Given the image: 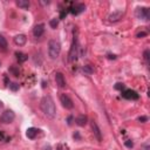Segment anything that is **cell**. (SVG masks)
Instances as JSON below:
<instances>
[{"instance_id":"cell-11","label":"cell","mask_w":150,"mask_h":150,"mask_svg":"<svg viewBox=\"0 0 150 150\" xmlns=\"http://www.w3.org/2000/svg\"><path fill=\"white\" fill-rule=\"evenodd\" d=\"M45 33V23H39L33 28V35L35 38H40Z\"/></svg>"},{"instance_id":"cell-35","label":"cell","mask_w":150,"mask_h":150,"mask_svg":"<svg viewBox=\"0 0 150 150\" xmlns=\"http://www.w3.org/2000/svg\"><path fill=\"white\" fill-rule=\"evenodd\" d=\"M4 107V103H2V101H0V109Z\"/></svg>"},{"instance_id":"cell-5","label":"cell","mask_w":150,"mask_h":150,"mask_svg":"<svg viewBox=\"0 0 150 150\" xmlns=\"http://www.w3.org/2000/svg\"><path fill=\"white\" fill-rule=\"evenodd\" d=\"M14 118H15L14 111L11 110V109H7V110H5V111L1 114V116H0V122H1L2 124H9V123H12V122L14 121Z\"/></svg>"},{"instance_id":"cell-17","label":"cell","mask_w":150,"mask_h":150,"mask_svg":"<svg viewBox=\"0 0 150 150\" xmlns=\"http://www.w3.org/2000/svg\"><path fill=\"white\" fill-rule=\"evenodd\" d=\"M7 47H8V45H7L6 38L0 34V50H1V52H6V50H7Z\"/></svg>"},{"instance_id":"cell-10","label":"cell","mask_w":150,"mask_h":150,"mask_svg":"<svg viewBox=\"0 0 150 150\" xmlns=\"http://www.w3.org/2000/svg\"><path fill=\"white\" fill-rule=\"evenodd\" d=\"M91 129H93V134H94L95 138L98 142H101L102 141V132H101V130H100V128L95 121H91Z\"/></svg>"},{"instance_id":"cell-12","label":"cell","mask_w":150,"mask_h":150,"mask_svg":"<svg viewBox=\"0 0 150 150\" xmlns=\"http://www.w3.org/2000/svg\"><path fill=\"white\" fill-rule=\"evenodd\" d=\"M26 42H27V36L25 34H18V35L14 36V43L16 46H20V47L25 46Z\"/></svg>"},{"instance_id":"cell-23","label":"cell","mask_w":150,"mask_h":150,"mask_svg":"<svg viewBox=\"0 0 150 150\" xmlns=\"http://www.w3.org/2000/svg\"><path fill=\"white\" fill-rule=\"evenodd\" d=\"M115 89H116V90H121V91H123V90L125 89V86H124L123 83H116V84H115Z\"/></svg>"},{"instance_id":"cell-22","label":"cell","mask_w":150,"mask_h":150,"mask_svg":"<svg viewBox=\"0 0 150 150\" xmlns=\"http://www.w3.org/2000/svg\"><path fill=\"white\" fill-rule=\"evenodd\" d=\"M8 87H9V89H11L12 91H18V90H19V84H18V83H15V82L9 83V84H8Z\"/></svg>"},{"instance_id":"cell-21","label":"cell","mask_w":150,"mask_h":150,"mask_svg":"<svg viewBox=\"0 0 150 150\" xmlns=\"http://www.w3.org/2000/svg\"><path fill=\"white\" fill-rule=\"evenodd\" d=\"M56 150H69V146L66 143H59L56 145Z\"/></svg>"},{"instance_id":"cell-1","label":"cell","mask_w":150,"mask_h":150,"mask_svg":"<svg viewBox=\"0 0 150 150\" xmlns=\"http://www.w3.org/2000/svg\"><path fill=\"white\" fill-rule=\"evenodd\" d=\"M40 109L42 110V112L46 116H48L50 118L55 117V115H56L55 103H54L53 98L49 95H46V96H43L41 98V101H40Z\"/></svg>"},{"instance_id":"cell-29","label":"cell","mask_w":150,"mask_h":150,"mask_svg":"<svg viewBox=\"0 0 150 150\" xmlns=\"http://www.w3.org/2000/svg\"><path fill=\"white\" fill-rule=\"evenodd\" d=\"M139 122H142V123H144V122H146L148 121V117L146 116H139L138 118H137Z\"/></svg>"},{"instance_id":"cell-26","label":"cell","mask_w":150,"mask_h":150,"mask_svg":"<svg viewBox=\"0 0 150 150\" xmlns=\"http://www.w3.org/2000/svg\"><path fill=\"white\" fill-rule=\"evenodd\" d=\"M124 145H125L127 148H130V149H131V148L134 146V143H132V141L128 139V141H125V142H124Z\"/></svg>"},{"instance_id":"cell-32","label":"cell","mask_w":150,"mask_h":150,"mask_svg":"<svg viewBox=\"0 0 150 150\" xmlns=\"http://www.w3.org/2000/svg\"><path fill=\"white\" fill-rule=\"evenodd\" d=\"M4 139H5V135L0 131V141H4Z\"/></svg>"},{"instance_id":"cell-18","label":"cell","mask_w":150,"mask_h":150,"mask_svg":"<svg viewBox=\"0 0 150 150\" xmlns=\"http://www.w3.org/2000/svg\"><path fill=\"white\" fill-rule=\"evenodd\" d=\"M16 6H19L22 9H28L29 6H30V4H29L28 0H18L16 1Z\"/></svg>"},{"instance_id":"cell-30","label":"cell","mask_w":150,"mask_h":150,"mask_svg":"<svg viewBox=\"0 0 150 150\" xmlns=\"http://www.w3.org/2000/svg\"><path fill=\"white\" fill-rule=\"evenodd\" d=\"M146 35H148V33H146V32H139L136 36H137V38H143V36H146Z\"/></svg>"},{"instance_id":"cell-2","label":"cell","mask_w":150,"mask_h":150,"mask_svg":"<svg viewBox=\"0 0 150 150\" xmlns=\"http://www.w3.org/2000/svg\"><path fill=\"white\" fill-rule=\"evenodd\" d=\"M60 53H61V45H60V42L56 41V40H50L48 42V54H49L50 59H53V60L57 59Z\"/></svg>"},{"instance_id":"cell-24","label":"cell","mask_w":150,"mask_h":150,"mask_svg":"<svg viewBox=\"0 0 150 150\" xmlns=\"http://www.w3.org/2000/svg\"><path fill=\"white\" fill-rule=\"evenodd\" d=\"M143 59L146 63H149V49H145L144 53H143Z\"/></svg>"},{"instance_id":"cell-33","label":"cell","mask_w":150,"mask_h":150,"mask_svg":"<svg viewBox=\"0 0 150 150\" xmlns=\"http://www.w3.org/2000/svg\"><path fill=\"white\" fill-rule=\"evenodd\" d=\"M40 4H41V5H49L50 1H47V2H46V1H40Z\"/></svg>"},{"instance_id":"cell-3","label":"cell","mask_w":150,"mask_h":150,"mask_svg":"<svg viewBox=\"0 0 150 150\" xmlns=\"http://www.w3.org/2000/svg\"><path fill=\"white\" fill-rule=\"evenodd\" d=\"M79 39H77V35L74 34V38H73V42H71V46H70V50H69V54H68V60L70 62L75 61L79 56Z\"/></svg>"},{"instance_id":"cell-27","label":"cell","mask_w":150,"mask_h":150,"mask_svg":"<svg viewBox=\"0 0 150 150\" xmlns=\"http://www.w3.org/2000/svg\"><path fill=\"white\" fill-rule=\"evenodd\" d=\"M141 150H150V144L148 142L144 143V144H142L141 145Z\"/></svg>"},{"instance_id":"cell-8","label":"cell","mask_w":150,"mask_h":150,"mask_svg":"<svg viewBox=\"0 0 150 150\" xmlns=\"http://www.w3.org/2000/svg\"><path fill=\"white\" fill-rule=\"evenodd\" d=\"M122 96L127 100H138L139 95L137 94V91L132 90V89H124L122 91Z\"/></svg>"},{"instance_id":"cell-13","label":"cell","mask_w":150,"mask_h":150,"mask_svg":"<svg viewBox=\"0 0 150 150\" xmlns=\"http://www.w3.org/2000/svg\"><path fill=\"white\" fill-rule=\"evenodd\" d=\"M55 81H56V84L60 87V88H66V80H64V76H63V74L62 73H60V71H57L56 74H55Z\"/></svg>"},{"instance_id":"cell-14","label":"cell","mask_w":150,"mask_h":150,"mask_svg":"<svg viewBox=\"0 0 150 150\" xmlns=\"http://www.w3.org/2000/svg\"><path fill=\"white\" fill-rule=\"evenodd\" d=\"M87 121H88V117L86 115H79L76 118H75V123L79 125V127H84L87 124Z\"/></svg>"},{"instance_id":"cell-7","label":"cell","mask_w":150,"mask_h":150,"mask_svg":"<svg viewBox=\"0 0 150 150\" xmlns=\"http://www.w3.org/2000/svg\"><path fill=\"white\" fill-rule=\"evenodd\" d=\"M60 102L62 103V105H63L66 109H73V107H74L73 100H71L67 94H61V96H60Z\"/></svg>"},{"instance_id":"cell-28","label":"cell","mask_w":150,"mask_h":150,"mask_svg":"<svg viewBox=\"0 0 150 150\" xmlns=\"http://www.w3.org/2000/svg\"><path fill=\"white\" fill-rule=\"evenodd\" d=\"M73 138H74L75 141H80V139H81V136H80V132H79V131H75V134L73 135Z\"/></svg>"},{"instance_id":"cell-9","label":"cell","mask_w":150,"mask_h":150,"mask_svg":"<svg viewBox=\"0 0 150 150\" xmlns=\"http://www.w3.org/2000/svg\"><path fill=\"white\" fill-rule=\"evenodd\" d=\"M123 15H124V12L122 9H117V11L110 13L109 16H108V19H109L110 22H117V21H120L123 18Z\"/></svg>"},{"instance_id":"cell-6","label":"cell","mask_w":150,"mask_h":150,"mask_svg":"<svg viewBox=\"0 0 150 150\" xmlns=\"http://www.w3.org/2000/svg\"><path fill=\"white\" fill-rule=\"evenodd\" d=\"M86 9V5L82 4V2H77V4H70L69 6V12L74 15H79L81 14L82 12H84Z\"/></svg>"},{"instance_id":"cell-34","label":"cell","mask_w":150,"mask_h":150,"mask_svg":"<svg viewBox=\"0 0 150 150\" xmlns=\"http://www.w3.org/2000/svg\"><path fill=\"white\" fill-rule=\"evenodd\" d=\"M108 59H116V55H114V54H112V55L109 54V55H108Z\"/></svg>"},{"instance_id":"cell-4","label":"cell","mask_w":150,"mask_h":150,"mask_svg":"<svg viewBox=\"0 0 150 150\" xmlns=\"http://www.w3.org/2000/svg\"><path fill=\"white\" fill-rule=\"evenodd\" d=\"M135 15L137 19L139 20H144V21H148L150 19V12H149V8L148 7H137L136 11H135Z\"/></svg>"},{"instance_id":"cell-31","label":"cell","mask_w":150,"mask_h":150,"mask_svg":"<svg viewBox=\"0 0 150 150\" xmlns=\"http://www.w3.org/2000/svg\"><path fill=\"white\" fill-rule=\"evenodd\" d=\"M71 121H73V116H69V117L67 118V122H68V124H69V125L71 124Z\"/></svg>"},{"instance_id":"cell-20","label":"cell","mask_w":150,"mask_h":150,"mask_svg":"<svg viewBox=\"0 0 150 150\" xmlns=\"http://www.w3.org/2000/svg\"><path fill=\"white\" fill-rule=\"evenodd\" d=\"M59 20H60V19H56V18L52 19V20L49 21V26H50L53 29H55V28L57 27V25H59Z\"/></svg>"},{"instance_id":"cell-25","label":"cell","mask_w":150,"mask_h":150,"mask_svg":"<svg viewBox=\"0 0 150 150\" xmlns=\"http://www.w3.org/2000/svg\"><path fill=\"white\" fill-rule=\"evenodd\" d=\"M9 71H11L14 76H19V69H16L15 67H11V68H9Z\"/></svg>"},{"instance_id":"cell-16","label":"cell","mask_w":150,"mask_h":150,"mask_svg":"<svg viewBox=\"0 0 150 150\" xmlns=\"http://www.w3.org/2000/svg\"><path fill=\"white\" fill-rule=\"evenodd\" d=\"M15 56H16V59H18V61L20 63L27 61V59H28V55L25 54V53H22V52H15Z\"/></svg>"},{"instance_id":"cell-15","label":"cell","mask_w":150,"mask_h":150,"mask_svg":"<svg viewBox=\"0 0 150 150\" xmlns=\"http://www.w3.org/2000/svg\"><path fill=\"white\" fill-rule=\"evenodd\" d=\"M38 129L36 128H34V127H30V128H28L27 130H26V136L29 138V139H34L35 137H36V135H38Z\"/></svg>"},{"instance_id":"cell-19","label":"cell","mask_w":150,"mask_h":150,"mask_svg":"<svg viewBox=\"0 0 150 150\" xmlns=\"http://www.w3.org/2000/svg\"><path fill=\"white\" fill-rule=\"evenodd\" d=\"M82 71L84 73V75H91L94 73V69L90 67V66H84L82 68Z\"/></svg>"}]
</instances>
